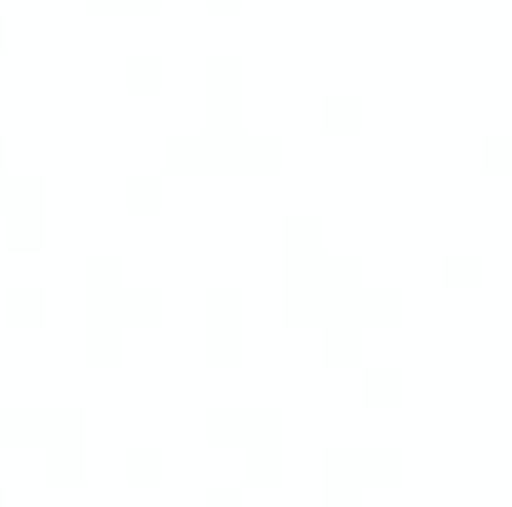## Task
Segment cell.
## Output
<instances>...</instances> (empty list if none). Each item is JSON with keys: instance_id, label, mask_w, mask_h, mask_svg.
Here are the masks:
<instances>
[{"instance_id": "13", "label": "cell", "mask_w": 512, "mask_h": 507, "mask_svg": "<svg viewBox=\"0 0 512 507\" xmlns=\"http://www.w3.org/2000/svg\"><path fill=\"white\" fill-rule=\"evenodd\" d=\"M324 363L329 368H363V329L348 319H334L324 329Z\"/></svg>"}, {"instance_id": "11", "label": "cell", "mask_w": 512, "mask_h": 507, "mask_svg": "<svg viewBox=\"0 0 512 507\" xmlns=\"http://www.w3.org/2000/svg\"><path fill=\"white\" fill-rule=\"evenodd\" d=\"M120 468H125V483H130V488H165V478H170L165 448H150V443H135Z\"/></svg>"}, {"instance_id": "8", "label": "cell", "mask_w": 512, "mask_h": 507, "mask_svg": "<svg viewBox=\"0 0 512 507\" xmlns=\"http://www.w3.org/2000/svg\"><path fill=\"white\" fill-rule=\"evenodd\" d=\"M0 219L10 254H45V174H10L0 140Z\"/></svg>"}, {"instance_id": "16", "label": "cell", "mask_w": 512, "mask_h": 507, "mask_svg": "<svg viewBox=\"0 0 512 507\" xmlns=\"http://www.w3.org/2000/svg\"><path fill=\"white\" fill-rule=\"evenodd\" d=\"M45 319H50L45 289H10L5 294V324L10 329H45Z\"/></svg>"}, {"instance_id": "18", "label": "cell", "mask_w": 512, "mask_h": 507, "mask_svg": "<svg viewBox=\"0 0 512 507\" xmlns=\"http://www.w3.org/2000/svg\"><path fill=\"white\" fill-rule=\"evenodd\" d=\"M483 269H488L483 254H443V264H438L448 289H483V279H488Z\"/></svg>"}, {"instance_id": "6", "label": "cell", "mask_w": 512, "mask_h": 507, "mask_svg": "<svg viewBox=\"0 0 512 507\" xmlns=\"http://www.w3.org/2000/svg\"><path fill=\"white\" fill-rule=\"evenodd\" d=\"M408 458L403 448H324V507H363L368 488H403Z\"/></svg>"}, {"instance_id": "21", "label": "cell", "mask_w": 512, "mask_h": 507, "mask_svg": "<svg viewBox=\"0 0 512 507\" xmlns=\"http://www.w3.org/2000/svg\"><path fill=\"white\" fill-rule=\"evenodd\" d=\"M90 5H115V10H145V5H160V0H90Z\"/></svg>"}, {"instance_id": "22", "label": "cell", "mask_w": 512, "mask_h": 507, "mask_svg": "<svg viewBox=\"0 0 512 507\" xmlns=\"http://www.w3.org/2000/svg\"><path fill=\"white\" fill-rule=\"evenodd\" d=\"M0 40H5V15H0Z\"/></svg>"}, {"instance_id": "14", "label": "cell", "mask_w": 512, "mask_h": 507, "mask_svg": "<svg viewBox=\"0 0 512 507\" xmlns=\"http://www.w3.org/2000/svg\"><path fill=\"white\" fill-rule=\"evenodd\" d=\"M403 388H408L403 368H393V363L388 368H368L363 363V403L368 408H403V398H408Z\"/></svg>"}, {"instance_id": "4", "label": "cell", "mask_w": 512, "mask_h": 507, "mask_svg": "<svg viewBox=\"0 0 512 507\" xmlns=\"http://www.w3.org/2000/svg\"><path fill=\"white\" fill-rule=\"evenodd\" d=\"M209 448L244 453V488H279L284 483V408H204L199 423Z\"/></svg>"}, {"instance_id": "3", "label": "cell", "mask_w": 512, "mask_h": 507, "mask_svg": "<svg viewBox=\"0 0 512 507\" xmlns=\"http://www.w3.org/2000/svg\"><path fill=\"white\" fill-rule=\"evenodd\" d=\"M0 448H40L50 488L85 483V408H0Z\"/></svg>"}, {"instance_id": "7", "label": "cell", "mask_w": 512, "mask_h": 507, "mask_svg": "<svg viewBox=\"0 0 512 507\" xmlns=\"http://www.w3.org/2000/svg\"><path fill=\"white\" fill-rule=\"evenodd\" d=\"M244 100H249V65L239 50H209L204 55V125L199 135L214 145H229L249 135L244 125Z\"/></svg>"}, {"instance_id": "15", "label": "cell", "mask_w": 512, "mask_h": 507, "mask_svg": "<svg viewBox=\"0 0 512 507\" xmlns=\"http://www.w3.org/2000/svg\"><path fill=\"white\" fill-rule=\"evenodd\" d=\"M324 130L329 135H358L363 130V95H353V90H334V95H324Z\"/></svg>"}, {"instance_id": "17", "label": "cell", "mask_w": 512, "mask_h": 507, "mask_svg": "<svg viewBox=\"0 0 512 507\" xmlns=\"http://www.w3.org/2000/svg\"><path fill=\"white\" fill-rule=\"evenodd\" d=\"M125 214H165V174H125Z\"/></svg>"}, {"instance_id": "10", "label": "cell", "mask_w": 512, "mask_h": 507, "mask_svg": "<svg viewBox=\"0 0 512 507\" xmlns=\"http://www.w3.org/2000/svg\"><path fill=\"white\" fill-rule=\"evenodd\" d=\"M408 299H403V289H388V284H363V294L353 299V309H348V324H358L363 334L368 329H403L408 324Z\"/></svg>"}, {"instance_id": "19", "label": "cell", "mask_w": 512, "mask_h": 507, "mask_svg": "<svg viewBox=\"0 0 512 507\" xmlns=\"http://www.w3.org/2000/svg\"><path fill=\"white\" fill-rule=\"evenodd\" d=\"M483 169L488 174H512V130L483 135Z\"/></svg>"}, {"instance_id": "2", "label": "cell", "mask_w": 512, "mask_h": 507, "mask_svg": "<svg viewBox=\"0 0 512 507\" xmlns=\"http://www.w3.org/2000/svg\"><path fill=\"white\" fill-rule=\"evenodd\" d=\"M125 254H85V363L125 368L130 329H165V289H135L125 279Z\"/></svg>"}, {"instance_id": "9", "label": "cell", "mask_w": 512, "mask_h": 507, "mask_svg": "<svg viewBox=\"0 0 512 507\" xmlns=\"http://www.w3.org/2000/svg\"><path fill=\"white\" fill-rule=\"evenodd\" d=\"M244 289L214 284L204 289V338L199 353L209 368H239L244 363Z\"/></svg>"}, {"instance_id": "20", "label": "cell", "mask_w": 512, "mask_h": 507, "mask_svg": "<svg viewBox=\"0 0 512 507\" xmlns=\"http://www.w3.org/2000/svg\"><path fill=\"white\" fill-rule=\"evenodd\" d=\"M204 507H244V488H234V483L204 488Z\"/></svg>"}, {"instance_id": "5", "label": "cell", "mask_w": 512, "mask_h": 507, "mask_svg": "<svg viewBox=\"0 0 512 507\" xmlns=\"http://www.w3.org/2000/svg\"><path fill=\"white\" fill-rule=\"evenodd\" d=\"M284 150L289 145L274 130H249L229 145H214L199 130H174L165 135V169L170 174H279Z\"/></svg>"}, {"instance_id": "1", "label": "cell", "mask_w": 512, "mask_h": 507, "mask_svg": "<svg viewBox=\"0 0 512 507\" xmlns=\"http://www.w3.org/2000/svg\"><path fill=\"white\" fill-rule=\"evenodd\" d=\"M363 254L324 249V214H284V324L329 329L363 294Z\"/></svg>"}, {"instance_id": "12", "label": "cell", "mask_w": 512, "mask_h": 507, "mask_svg": "<svg viewBox=\"0 0 512 507\" xmlns=\"http://www.w3.org/2000/svg\"><path fill=\"white\" fill-rule=\"evenodd\" d=\"M165 75H170V60L160 55V50H130L125 55V90H135V95H160L165 90Z\"/></svg>"}]
</instances>
